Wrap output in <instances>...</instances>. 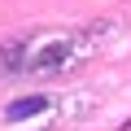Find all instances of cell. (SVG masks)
<instances>
[{"instance_id": "1", "label": "cell", "mask_w": 131, "mask_h": 131, "mask_svg": "<svg viewBox=\"0 0 131 131\" xmlns=\"http://www.w3.org/2000/svg\"><path fill=\"white\" fill-rule=\"evenodd\" d=\"M48 109V96H26V101H13L9 109H5V118L9 122H26V118H35V114H44Z\"/></svg>"}]
</instances>
